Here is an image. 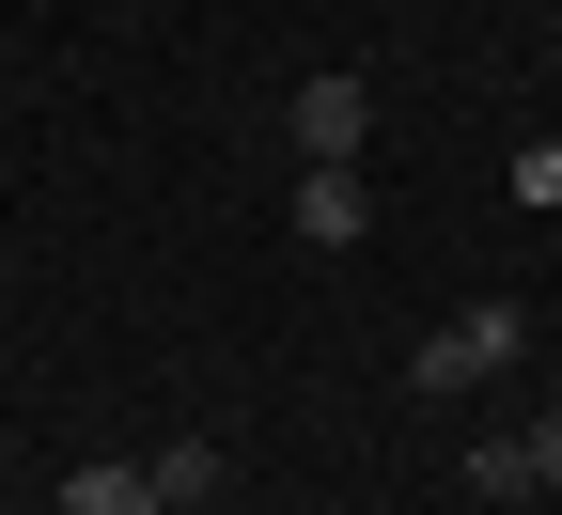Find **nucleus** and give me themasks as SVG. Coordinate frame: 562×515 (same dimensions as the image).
Instances as JSON below:
<instances>
[{
    "instance_id": "obj_2",
    "label": "nucleus",
    "mask_w": 562,
    "mask_h": 515,
    "mask_svg": "<svg viewBox=\"0 0 562 515\" xmlns=\"http://www.w3.org/2000/svg\"><path fill=\"white\" fill-rule=\"evenodd\" d=\"M281 141H297V172H360V141H375V94L328 63V79H297V94H281Z\"/></svg>"
},
{
    "instance_id": "obj_6",
    "label": "nucleus",
    "mask_w": 562,
    "mask_h": 515,
    "mask_svg": "<svg viewBox=\"0 0 562 515\" xmlns=\"http://www.w3.org/2000/svg\"><path fill=\"white\" fill-rule=\"evenodd\" d=\"M516 454H531V484L562 500V406H531V437H516Z\"/></svg>"
},
{
    "instance_id": "obj_5",
    "label": "nucleus",
    "mask_w": 562,
    "mask_h": 515,
    "mask_svg": "<svg viewBox=\"0 0 562 515\" xmlns=\"http://www.w3.org/2000/svg\"><path fill=\"white\" fill-rule=\"evenodd\" d=\"M220 469H235L220 437H172V454H157V500H220Z\"/></svg>"
},
{
    "instance_id": "obj_7",
    "label": "nucleus",
    "mask_w": 562,
    "mask_h": 515,
    "mask_svg": "<svg viewBox=\"0 0 562 515\" xmlns=\"http://www.w3.org/2000/svg\"><path fill=\"white\" fill-rule=\"evenodd\" d=\"M157 515H220V500H157Z\"/></svg>"
},
{
    "instance_id": "obj_4",
    "label": "nucleus",
    "mask_w": 562,
    "mask_h": 515,
    "mask_svg": "<svg viewBox=\"0 0 562 515\" xmlns=\"http://www.w3.org/2000/svg\"><path fill=\"white\" fill-rule=\"evenodd\" d=\"M63 515H157V469L140 454H79L63 469Z\"/></svg>"
},
{
    "instance_id": "obj_1",
    "label": "nucleus",
    "mask_w": 562,
    "mask_h": 515,
    "mask_svg": "<svg viewBox=\"0 0 562 515\" xmlns=\"http://www.w3.org/2000/svg\"><path fill=\"white\" fill-rule=\"evenodd\" d=\"M516 359H531V313H516V298H469V313H438V328L406 344V391L453 406V391H484V376H516Z\"/></svg>"
},
{
    "instance_id": "obj_3",
    "label": "nucleus",
    "mask_w": 562,
    "mask_h": 515,
    "mask_svg": "<svg viewBox=\"0 0 562 515\" xmlns=\"http://www.w3.org/2000/svg\"><path fill=\"white\" fill-rule=\"evenodd\" d=\"M375 235V188L360 172H297V250H360Z\"/></svg>"
}]
</instances>
